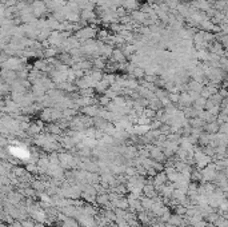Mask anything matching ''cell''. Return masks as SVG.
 I'll use <instances>...</instances> for the list:
<instances>
[{
  "label": "cell",
  "instance_id": "obj_1",
  "mask_svg": "<svg viewBox=\"0 0 228 227\" xmlns=\"http://www.w3.org/2000/svg\"><path fill=\"white\" fill-rule=\"evenodd\" d=\"M193 156H195V160H196V163H197L199 167H205V166L209 163V160H211L207 154L200 152V151H196V152L193 154Z\"/></svg>",
  "mask_w": 228,
  "mask_h": 227
},
{
  "label": "cell",
  "instance_id": "obj_2",
  "mask_svg": "<svg viewBox=\"0 0 228 227\" xmlns=\"http://www.w3.org/2000/svg\"><path fill=\"white\" fill-rule=\"evenodd\" d=\"M204 130L207 131V134H216L217 131H220V124L217 123V122H211V123H205V126H204Z\"/></svg>",
  "mask_w": 228,
  "mask_h": 227
},
{
  "label": "cell",
  "instance_id": "obj_3",
  "mask_svg": "<svg viewBox=\"0 0 228 227\" xmlns=\"http://www.w3.org/2000/svg\"><path fill=\"white\" fill-rule=\"evenodd\" d=\"M44 3L43 1H35L32 5V12L36 15V16H40L41 13L44 12Z\"/></svg>",
  "mask_w": 228,
  "mask_h": 227
},
{
  "label": "cell",
  "instance_id": "obj_4",
  "mask_svg": "<svg viewBox=\"0 0 228 227\" xmlns=\"http://www.w3.org/2000/svg\"><path fill=\"white\" fill-rule=\"evenodd\" d=\"M92 36H94L92 28H83L82 31L78 32V37H80V39H90V37H92Z\"/></svg>",
  "mask_w": 228,
  "mask_h": 227
},
{
  "label": "cell",
  "instance_id": "obj_5",
  "mask_svg": "<svg viewBox=\"0 0 228 227\" xmlns=\"http://www.w3.org/2000/svg\"><path fill=\"white\" fill-rule=\"evenodd\" d=\"M19 66H20V62L17 59H9L7 63H4V67H8L9 70H16Z\"/></svg>",
  "mask_w": 228,
  "mask_h": 227
},
{
  "label": "cell",
  "instance_id": "obj_6",
  "mask_svg": "<svg viewBox=\"0 0 228 227\" xmlns=\"http://www.w3.org/2000/svg\"><path fill=\"white\" fill-rule=\"evenodd\" d=\"M83 112L87 114V115H90V116H94V115H98L99 110L95 107V106H87V107L83 108Z\"/></svg>",
  "mask_w": 228,
  "mask_h": 227
},
{
  "label": "cell",
  "instance_id": "obj_7",
  "mask_svg": "<svg viewBox=\"0 0 228 227\" xmlns=\"http://www.w3.org/2000/svg\"><path fill=\"white\" fill-rule=\"evenodd\" d=\"M112 56H114V59H116L118 62H124V60H126V55H124V52H122L120 50L112 51Z\"/></svg>",
  "mask_w": 228,
  "mask_h": 227
},
{
  "label": "cell",
  "instance_id": "obj_8",
  "mask_svg": "<svg viewBox=\"0 0 228 227\" xmlns=\"http://www.w3.org/2000/svg\"><path fill=\"white\" fill-rule=\"evenodd\" d=\"M123 4L126 8H130V9H134L138 7V0H124L123 1Z\"/></svg>",
  "mask_w": 228,
  "mask_h": 227
},
{
  "label": "cell",
  "instance_id": "obj_9",
  "mask_svg": "<svg viewBox=\"0 0 228 227\" xmlns=\"http://www.w3.org/2000/svg\"><path fill=\"white\" fill-rule=\"evenodd\" d=\"M151 155L154 156L155 160H163L164 159V154L160 152L159 150H152V151H151Z\"/></svg>",
  "mask_w": 228,
  "mask_h": 227
},
{
  "label": "cell",
  "instance_id": "obj_10",
  "mask_svg": "<svg viewBox=\"0 0 228 227\" xmlns=\"http://www.w3.org/2000/svg\"><path fill=\"white\" fill-rule=\"evenodd\" d=\"M144 192H146L147 196H154L155 195V192H154V187H150V186H144Z\"/></svg>",
  "mask_w": 228,
  "mask_h": 227
},
{
  "label": "cell",
  "instance_id": "obj_11",
  "mask_svg": "<svg viewBox=\"0 0 228 227\" xmlns=\"http://www.w3.org/2000/svg\"><path fill=\"white\" fill-rule=\"evenodd\" d=\"M170 222H171V224H173V226H179V224H181V222H180V218L177 216V215H173V216H171Z\"/></svg>",
  "mask_w": 228,
  "mask_h": 227
},
{
  "label": "cell",
  "instance_id": "obj_12",
  "mask_svg": "<svg viewBox=\"0 0 228 227\" xmlns=\"http://www.w3.org/2000/svg\"><path fill=\"white\" fill-rule=\"evenodd\" d=\"M144 12H134V17L135 20H139V21H143L144 20Z\"/></svg>",
  "mask_w": 228,
  "mask_h": 227
},
{
  "label": "cell",
  "instance_id": "obj_13",
  "mask_svg": "<svg viewBox=\"0 0 228 227\" xmlns=\"http://www.w3.org/2000/svg\"><path fill=\"white\" fill-rule=\"evenodd\" d=\"M49 131L57 134V132H60V127H57V126H55V124H53V126L51 124V126H49Z\"/></svg>",
  "mask_w": 228,
  "mask_h": 227
},
{
  "label": "cell",
  "instance_id": "obj_14",
  "mask_svg": "<svg viewBox=\"0 0 228 227\" xmlns=\"http://www.w3.org/2000/svg\"><path fill=\"white\" fill-rule=\"evenodd\" d=\"M134 75H135V76H143V70H142V68H135Z\"/></svg>",
  "mask_w": 228,
  "mask_h": 227
},
{
  "label": "cell",
  "instance_id": "obj_15",
  "mask_svg": "<svg viewBox=\"0 0 228 227\" xmlns=\"http://www.w3.org/2000/svg\"><path fill=\"white\" fill-rule=\"evenodd\" d=\"M107 200H108V196H106V195H102V196H99V199H98L99 203H106Z\"/></svg>",
  "mask_w": 228,
  "mask_h": 227
},
{
  "label": "cell",
  "instance_id": "obj_16",
  "mask_svg": "<svg viewBox=\"0 0 228 227\" xmlns=\"http://www.w3.org/2000/svg\"><path fill=\"white\" fill-rule=\"evenodd\" d=\"M36 227H44V226H41V224H37V226Z\"/></svg>",
  "mask_w": 228,
  "mask_h": 227
}]
</instances>
